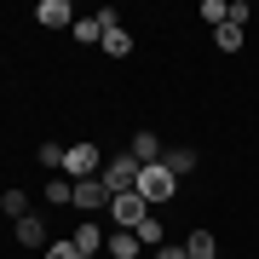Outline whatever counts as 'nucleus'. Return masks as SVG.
I'll list each match as a JSON object with an SVG mask.
<instances>
[{
	"label": "nucleus",
	"mask_w": 259,
	"mask_h": 259,
	"mask_svg": "<svg viewBox=\"0 0 259 259\" xmlns=\"http://www.w3.org/2000/svg\"><path fill=\"white\" fill-rule=\"evenodd\" d=\"M98 173H104L98 144H69V150H64V179H69V185H81V179H98Z\"/></svg>",
	"instance_id": "obj_1"
},
{
	"label": "nucleus",
	"mask_w": 259,
	"mask_h": 259,
	"mask_svg": "<svg viewBox=\"0 0 259 259\" xmlns=\"http://www.w3.org/2000/svg\"><path fill=\"white\" fill-rule=\"evenodd\" d=\"M110 219H115V231H139L150 219V202L139 190H121V196H110Z\"/></svg>",
	"instance_id": "obj_2"
},
{
	"label": "nucleus",
	"mask_w": 259,
	"mask_h": 259,
	"mask_svg": "<svg viewBox=\"0 0 259 259\" xmlns=\"http://www.w3.org/2000/svg\"><path fill=\"white\" fill-rule=\"evenodd\" d=\"M173 190H179V179L167 173L161 161H150V167H139V196H144V202H173Z\"/></svg>",
	"instance_id": "obj_3"
},
{
	"label": "nucleus",
	"mask_w": 259,
	"mask_h": 259,
	"mask_svg": "<svg viewBox=\"0 0 259 259\" xmlns=\"http://www.w3.org/2000/svg\"><path fill=\"white\" fill-rule=\"evenodd\" d=\"M98 185L110 190V196H121V190H139V161H133V156H115V161H104Z\"/></svg>",
	"instance_id": "obj_4"
},
{
	"label": "nucleus",
	"mask_w": 259,
	"mask_h": 259,
	"mask_svg": "<svg viewBox=\"0 0 259 259\" xmlns=\"http://www.w3.org/2000/svg\"><path fill=\"white\" fill-rule=\"evenodd\" d=\"M75 207H81V213H93V207H110V190H104L98 179H81V185H75Z\"/></svg>",
	"instance_id": "obj_5"
},
{
	"label": "nucleus",
	"mask_w": 259,
	"mask_h": 259,
	"mask_svg": "<svg viewBox=\"0 0 259 259\" xmlns=\"http://www.w3.org/2000/svg\"><path fill=\"white\" fill-rule=\"evenodd\" d=\"M35 23L64 29V23H75V12H69V0H40V6H35Z\"/></svg>",
	"instance_id": "obj_6"
},
{
	"label": "nucleus",
	"mask_w": 259,
	"mask_h": 259,
	"mask_svg": "<svg viewBox=\"0 0 259 259\" xmlns=\"http://www.w3.org/2000/svg\"><path fill=\"white\" fill-rule=\"evenodd\" d=\"M133 161H139V167L161 161V139H156V133H133Z\"/></svg>",
	"instance_id": "obj_7"
},
{
	"label": "nucleus",
	"mask_w": 259,
	"mask_h": 259,
	"mask_svg": "<svg viewBox=\"0 0 259 259\" xmlns=\"http://www.w3.org/2000/svg\"><path fill=\"white\" fill-rule=\"evenodd\" d=\"M104 248H110L115 259H139V248H144V242L133 236V231H110V236H104Z\"/></svg>",
	"instance_id": "obj_8"
},
{
	"label": "nucleus",
	"mask_w": 259,
	"mask_h": 259,
	"mask_svg": "<svg viewBox=\"0 0 259 259\" xmlns=\"http://www.w3.org/2000/svg\"><path fill=\"white\" fill-rule=\"evenodd\" d=\"M18 242H23V248H47V219H35V213L18 219Z\"/></svg>",
	"instance_id": "obj_9"
},
{
	"label": "nucleus",
	"mask_w": 259,
	"mask_h": 259,
	"mask_svg": "<svg viewBox=\"0 0 259 259\" xmlns=\"http://www.w3.org/2000/svg\"><path fill=\"white\" fill-rule=\"evenodd\" d=\"M104 248V231H98V225H81V231H75V259H93Z\"/></svg>",
	"instance_id": "obj_10"
},
{
	"label": "nucleus",
	"mask_w": 259,
	"mask_h": 259,
	"mask_svg": "<svg viewBox=\"0 0 259 259\" xmlns=\"http://www.w3.org/2000/svg\"><path fill=\"white\" fill-rule=\"evenodd\" d=\"M161 167H167L173 179H185V173H196V150H167V156H161Z\"/></svg>",
	"instance_id": "obj_11"
},
{
	"label": "nucleus",
	"mask_w": 259,
	"mask_h": 259,
	"mask_svg": "<svg viewBox=\"0 0 259 259\" xmlns=\"http://www.w3.org/2000/svg\"><path fill=\"white\" fill-rule=\"evenodd\" d=\"M104 52H110V58H127V52H133V35H127L121 23H115V29H104Z\"/></svg>",
	"instance_id": "obj_12"
},
{
	"label": "nucleus",
	"mask_w": 259,
	"mask_h": 259,
	"mask_svg": "<svg viewBox=\"0 0 259 259\" xmlns=\"http://www.w3.org/2000/svg\"><path fill=\"white\" fill-rule=\"evenodd\" d=\"M75 40H81V47L104 40V18H75Z\"/></svg>",
	"instance_id": "obj_13"
},
{
	"label": "nucleus",
	"mask_w": 259,
	"mask_h": 259,
	"mask_svg": "<svg viewBox=\"0 0 259 259\" xmlns=\"http://www.w3.org/2000/svg\"><path fill=\"white\" fill-rule=\"evenodd\" d=\"M213 40H219V52H242V23H219Z\"/></svg>",
	"instance_id": "obj_14"
},
{
	"label": "nucleus",
	"mask_w": 259,
	"mask_h": 259,
	"mask_svg": "<svg viewBox=\"0 0 259 259\" xmlns=\"http://www.w3.org/2000/svg\"><path fill=\"white\" fill-rule=\"evenodd\" d=\"M185 253H190V259H213V231H190Z\"/></svg>",
	"instance_id": "obj_15"
},
{
	"label": "nucleus",
	"mask_w": 259,
	"mask_h": 259,
	"mask_svg": "<svg viewBox=\"0 0 259 259\" xmlns=\"http://www.w3.org/2000/svg\"><path fill=\"white\" fill-rule=\"evenodd\" d=\"M35 161L47 167V173H64V144H40V150H35Z\"/></svg>",
	"instance_id": "obj_16"
},
{
	"label": "nucleus",
	"mask_w": 259,
	"mask_h": 259,
	"mask_svg": "<svg viewBox=\"0 0 259 259\" xmlns=\"http://www.w3.org/2000/svg\"><path fill=\"white\" fill-rule=\"evenodd\" d=\"M0 207H6L12 219H29V196H23V190H6V196H0Z\"/></svg>",
	"instance_id": "obj_17"
},
{
	"label": "nucleus",
	"mask_w": 259,
	"mask_h": 259,
	"mask_svg": "<svg viewBox=\"0 0 259 259\" xmlns=\"http://www.w3.org/2000/svg\"><path fill=\"white\" fill-rule=\"evenodd\" d=\"M133 236H139L144 248H161V219H156V213H150V219H144V225H139V231H133Z\"/></svg>",
	"instance_id": "obj_18"
},
{
	"label": "nucleus",
	"mask_w": 259,
	"mask_h": 259,
	"mask_svg": "<svg viewBox=\"0 0 259 259\" xmlns=\"http://www.w3.org/2000/svg\"><path fill=\"white\" fill-rule=\"evenodd\" d=\"M47 202H75V185L64 173H52V185H47Z\"/></svg>",
	"instance_id": "obj_19"
},
{
	"label": "nucleus",
	"mask_w": 259,
	"mask_h": 259,
	"mask_svg": "<svg viewBox=\"0 0 259 259\" xmlns=\"http://www.w3.org/2000/svg\"><path fill=\"white\" fill-rule=\"evenodd\" d=\"M202 18H207L213 29H219L225 18H231V0H202Z\"/></svg>",
	"instance_id": "obj_20"
},
{
	"label": "nucleus",
	"mask_w": 259,
	"mask_h": 259,
	"mask_svg": "<svg viewBox=\"0 0 259 259\" xmlns=\"http://www.w3.org/2000/svg\"><path fill=\"white\" fill-rule=\"evenodd\" d=\"M47 259H75V242H58V248H47Z\"/></svg>",
	"instance_id": "obj_21"
},
{
	"label": "nucleus",
	"mask_w": 259,
	"mask_h": 259,
	"mask_svg": "<svg viewBox=\"0 0 259 259\" xmlns=\"http://www.w3.org/2000/svg\"><path fill=\"white\" fill-rule=\"evenodd\" d=\"M156 259H190L185 248H156Z\"/></svg>",
	"instance_id": "obj_22"
}]
</instances>
